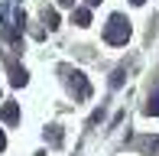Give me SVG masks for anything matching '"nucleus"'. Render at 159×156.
I'll use <instances>...</instances> for the list:
<instances>
[{
  "mask_svg": "<svg viewBox=\"0 0 159 156\" xmlns=\"http://www.w3.org/2000/svg\"><path fill=\"white\" fill-rule=\"evenodd\" d=\"M71 23H75V26H88L91 23V10H84V7L71 10Z\"/></svg>",
  "mask_w": 159,
  "mask_h": 156,
  "instance_id": "2",
  "label": "nucleus"
},
{
  "mask_svg": "<svg viewBox=\"0 0 159 156\" xmlns=\"http://www.w3.org/2000/svg\"><path fill=\"white\" fill-rule=\"evenodd\" d=\"M59 3H62V7H71V3H75V0H59Z\"/></svg>",
  "mask_w": 159,
  "mask_h": 156,
  "instance_id": "8",
  "label": "nucleus"
},
{
  "mask_svg": "<svg viewBox=\"0 0 159 156\" xmlns=\"http://www.w3.org/2000/svg\"><path fill=\"white\" fill-rule=\"evenodd\" d=\"M98 3H101V0H88V7H98Z\"/></svg>",
  "mask_w": 159,
  "mask_h": 156,
  "instance_id": "9",
  "label": "nucleus"
},
{
  "mask_svg": "<svg viewBox=\"0 0 159 156\" xmlns=\"http://www.w3.org/2000/svg\"><path fill=\"white\" fill-rule=\"evenodd\" d=\"M10 81H13V85H26V72H23L20 65H13V75H10Z\"/></svg>",
  "mask_w": 159,
  "mask_h": 156,
  "instance_id": "4",
  "label": "nucleus"
},
{
  "mask_svg": "<svg viewBox=\"0 0 159 156\" xmlns=\"http://www.w3.org/2000/svg\"><path fill=\"white\" fill-rule=\"evenodd\" d=\"M3 146H7V137H3V130H0V150H3Z\"/></svg>",
  "mask_w": 159,
  "mask_h": 156,
  "instance_id": "7",
  "label": "nucleus"
},
{
  "mask_svg": "<svg viewBox=\"0 0 159 156\" xmlns=\"http://www.w3.org/2000/svg\"><path fill=\"white\" fill-rule=\"evenodd\" d=\"M0 117H3V124H13V120L20 117V108H16L13 101H7V104H3V111H0Z\"/></svg>",
  "mask_w": 159,
  "mask_h": 156,
  "instance_id": "3",
  "label": "nucleus"
},
{
  "mask_svg": "<svg viewBox=\"0 0 159 156\" xmlns=\"http://www.w3.org/2000/svg\"><path fill=\"white\" fill-rule=\"evenodd\" d=\"M130 39V20L120 16V13H114L111 20H107L104 26V42H111V46H124Z\"/></svg>",
  "mask_w": 159,
  "mask_h": 156,
  "instance_id": "1",
  "label": "nucleus"
},
{
  "mask_svg": "<svg viewBox=\"0 0 159 156\" xmlns=\"http://www.w3.org/2000/svg\"><path fill=\"white\" fill-rule=\"evenodd\" d=\"M46 26H49V30L59 26V13H55V10H46Z\"/></svg>",
  "mask_w": 159,
  "mask_h": 156,
  "instance_id": "5",
  "label": "nucleus"
},
{
  "mask_svg": "<svg viewBox=\"0 0 159 156\" xmlns=\"http://www.w3.org/2000/svg\"><path fill=\"white\" fill-rule=\"evenodd\" d=\"M146 114H159V91L153 98H149V104H146Z\"/></svg>",
  "mask_w": 159,
  "mask_h": 156,
  "instance_id": "6",
  "label": "nucleus"
},
{
  "mask_svg": "<svg viewBox=\"0 0 159 156\" xmlns=\"http://www.w3.org/2000/svg\"><path fill=\"white\" fill-rule=\"evenodd\" d=\"M133 3H136V7H140V3H143V0H133Z\"/></svg>",
  "mask_w": 159,
  "mask_h": 156,
  "instance_id": "10",
  "label": "nucleus"
}]
</instances>
